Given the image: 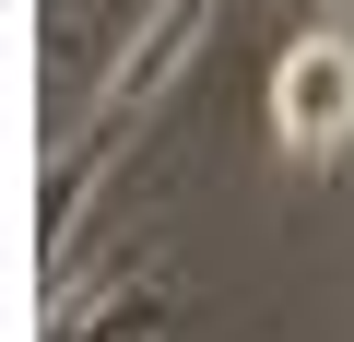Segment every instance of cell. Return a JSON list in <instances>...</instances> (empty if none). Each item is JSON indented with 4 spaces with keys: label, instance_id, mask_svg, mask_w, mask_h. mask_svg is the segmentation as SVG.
<instances>
[{
    "label": "cell",
    "instance_id": "cell-3",
    "mask_svg": "<svg viewBox=\"0 0 354 342\" xmlns=\"http://www.w3.org/2000/svg\"><path fill=\"white\" fill-rule=\"evenodd\" d=\"M165 319H177V295H165V283H130V295H118L106 319H71L59 342H153Z\"/></svg>",
    "mask_w": 354,
    "mask_h": 342
},
{
    "label": "cell",
    "instance_id": "cell-1",
    "mask_svg": "<svg viewBox=\"0 0 354 342\" xmlns=\"http://www.w3.org/2000/svg\"><path fill=\"white\" fill-rule=\"evenodd\" d=\"M213 12H225V0H153V12H142V36L118 48V71H106V95H95V118H83V142L59 153V178H48V236H71V213H83V189L106 178V165H118V142L153 118V95L177 83V71H189L201 59V36H213Z\"/></svg>",
    "mask_w": 354,
    "mask_h": 342
},
{
    "label": "cell",
    "instance_id": "cell-2",
    "mask_svg": "<svg viewBox=\"0 0 354 342\" xmlns=\"http://www.w3.org/2000/svg\"><path fill=\"white\" fill-rule=\"evenodd\" d=\"M272 142L295 165H342L354 153V0L319 12L283 48V71H272Z\"/></svg>",
    "mask_w": 354,
    "mask_h": 342
}]
</instances>
